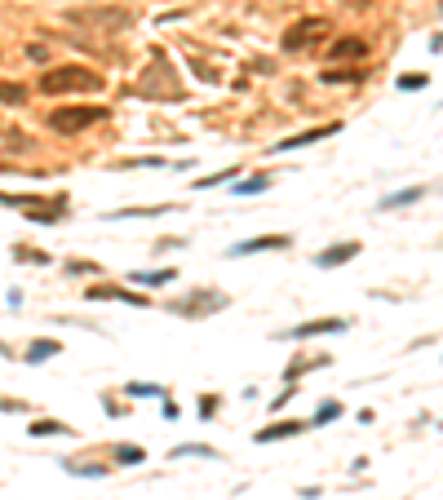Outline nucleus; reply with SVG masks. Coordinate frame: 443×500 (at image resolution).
Listing matches in <instances>:
<instances>
[{"label": "nucleus", "mask_w": 443, "mask_h": 500, "mask_svg": "<svg viewBox=\"0 0 443 500\" xmlns=\"http://www.w3.org/2000/svg\"><path fill=\"white\" fill-rule=\"evenodd\" d=\"M102 89V76L93 66H54L49 76H40V93H93Z\"/></svg>", "instance_id": "f257e3e1"}, {"label": "nucleus", "mask_w": 443, "mask_h": 500, "mask_svg": "<svg viewBox=\"0 0 443 500\" xmlns=\"http://www.w3.org/2000/svg\"><path fill=\"white\" fill-rule=\"evenodd\" d=\"M0 204H9V208H31V222H45V226H54L62 222V213H67V195H0Z\"/></svg>", "instance_id": "f03ea898"}, {"label": "nucleus", "mask_w": 443, "mask_h": 500, "mask_svg": "<svg viewBox=\"0 0 443 500\" xmlns=\"http://www.w3.org/2000/svg\"><path fill=\"white\" fill-rule=\"evenodd\" d=\"M107 115H111L107 107H62V111L49 115V129L54 133H85L89 124H102Z\"/></svg>", "instance_id": "7ed1b4c3"}, {"label": "nucleus", "mask_w": 443, "mask_h": 500, "mask_svg": "<svg viewBox=\"0 0 443 500\" xmlns=\"http://www.w3.org/2000/svg\"><path fill=\"white\" fill-rule=\"evenodd\" d=\"M350 319H310V323H297V328H288V332H275V341H306V337H328V332H346Z\"/></svg>", "instance_id": "20e7f679"}, {"label": "nucleus", "mask_w": 443, "mask_h": 500, "mask_svg": "<svg viewBox=\"0 0 443 500\" xmlns=\"http://www.w3.org/2000/svg\"><path fill=\"white\" fill-rule=\"evenodd\" d=\"M222 306H226V297H222V292H195V297H187V302H169V310H173V314H182V319H200V314L222 310Z\"/></svg>", "instance_id": "39448f33"}, {"label": "nucleus", "mask_w": 443, "mask_h": 500, "mask_svg": "<svg viewBox=\"0 0 443 500\" xmlns=\"http://www.w3.org/2000/svg\"><path fill=\"white\" fill-rule=\"evenodd\" d=\"M333 133H341V124H319V129H306V133H293V138H280L271 146V155H284V151H302V146H315L324 138H333Z\"/></svg>", "instance_id": "423d86ee"}, {"label": "nucleus", "mask_w": 443, "mask_h": 500, "mask_svg": "<svg viewBox=\"0 0 443 500\" xmlns=\"http://www.w3.org/2000/svg\"><path fill=\"white\" fill-rule=\"evenodd\" d=\"M271 248H293V235H253L226 248V257H253V253H271Z\"/></svg>", "instance_id": "0eeeda50"}, {"label": "nucleus", "mask_w": 443, "mask_h": 500, "mask_svg": "<svg viewBox=\"0 0 443 500\" xmlns=\"http://www.w3.org/2000/svg\"><path fill=\"white\" fill-rule=\"evenodd\" d=\"M364 248H359V239H346V244H333V248H324V253L315 257V266L319 270H337V266H346V261H355Z\"/></svg>", "instance_id": "6e6552de"}, {"label": "nucleus", "mask_w": 443, "mask_h": 500, "mask_svg": "<svg viewBox=\"0 0 443 500\" xmlns=\"http://www.w3.org/2000/svg\"><path fill=\"white\" fill-rule=\"evenodd\" d=\"M324 31H328L324 18H302L297 27H288V31H284V49H302L306 36H324Z\"/></svg>", "instance_id": "1a4fd4ad"}, {"label": "nucleus", "mask_w": 443, "mask_h": 500, "mask_svg": "<svg viewBox=\"0 0 443 500\" xmlns=\"http://www.w3.org/2000/svg\"><path fill=\"white\" fill-rule=\"evenodd\" d=\"M85 297H89V302H129V306H146L142 292H124V288H116V283H98V288H89Z\"/></svg>", "instance_id": "9d476101"}, {"label": "nucleus", "mask_w": 443, "mask_h": 500, "mask_svg": "<svg viewBox=\"0 0 443 500\" xmlns=\"http://www.w3.org/2000/svg\"><path fill=\"white\" fill-rule=\"evenodd\" d=\"M425 191H430V186H425V181H417V186H408V191L382 195V204H377V208H382V213H390V208H408V204H417V199H425Z\"/></svg>", "instance_id": "9b49d317"}, {"label": "nucleus", "mask_w": 443, "mask_h": 500, "mask_svg": "<svg viewBox=\"0 0 443 500\" xmlns=\"http://www.w3.org/2000/svg\"><path fill=\"white\" fill-rule=\"evenodd\" d=\"M297 434H306L302 421H275L266 429H257V443H280V439H297Z\"/></svg>", "instance_id": "f8f14e48"}, {"label": "nucleus", "mask_w": 443, "mask_h": 500, "mask_svg": "<svg viewBox=\"0 0 443 500\" xmlns=\"http://www.w3.org/2000/svg\"><path fill=\"white\" fill-rule=\"evenodd\" d=\"M364 54H368V40H359V36H341L333 49H328V58H333V62L337 58H364Z\"/></svg>", "instance_id": "ddd939ff"}, {"label": "nucleus", "mask_w": 443, "mask_h": 500, "mask_svg": "<svg viewBox=\"0 0 443 500\" xmlns=\"http://www.w3.org/2000/svg\"><path fill=\"white\" fill-rule=\"evenodd\" d=\"M27 434H31V439H54V434H71V425L54 421V416H36V421L27 425Z\"/></svg>", "instance_id": "4468645a"}, {"label": "nucleus", "mask_w": 443, "mask_h": 500, "mask_svg": "<svg viewBox=\"0 0 443 500\" xmlns=\"http://www.w3.org/2000/svg\"><path fill=\"white\" fill-rule=\"evenodd\" d=\"M54 355H62V341H54V337H40L27 345V363H49Z\"/></svg>", "instance_id": "2eb2a0df"}, {"label": "nucleus", "mask_w": 443, "mask_h": 500, "mask_svg": "<svg viewBox=\"0 0 443 500\" xmlns=\"http://www.w3.org/2000/svg\"><path fill=\"white\" fill-rule=\"evenodd\" d=\"M129 279L142 283V288H160V283H173V279H177V270H173V266H164V270H134Z\"/></svg>", "instance_id": "dca6fc26"}, {"label": "nucleus", "mask_w": 443, "mask_h": 500, "mask_svg": "<svg viewBox=\"0 0 443 500\" xmlns=\"http://www.w3.org/2000/svg\"><path fill=\"white\" fill-rule=\"evenodd\" d=\"M111 460H116V465H146V452L138 443H116V447H111Z\"/></svg>", "instance_id": "f3484780"}, {"label": "nucleus", "mask_w": 443, "mask_h": 500, "mask_svg": "<svg viewBox=\"0 0 443 500\" xmlns=\"http://www.w3.org/2000/svg\"><path fill=\"white\" fill-rule=\"evenodd\" d=\"M62 470H67L71 478H102L107 465H98V460H62Z\"/></svg>", "instance_id": "a211bd4d"}, {"label": "nucleus", "mask_w": 443, "mask_h": 500, "mask_svg": "<svg viewBox=\"0 0 443 500\" xmlns=\"http://www.w3.org/2000/svg\"><path fill=\"white\" fill-rule=\"evenodd\" d=\"M124 394H129V398H169V390L155 386V381H129Z\"/></svg>", "instance_id": "6ab92c4d"}, {"label": "nucleus", "mask_w": 443, "mask_h": 500, "mask_svg": "<svg viewBox=\"0 0 443 500\" xmlns=\"http://www.w3.org/2000/svg\"><path fill=\"white\" fill-rule=\"evenodd\" d=\"M271 181H275L271 173H253L249 181H235L231 191H235V195H261V191H271Z\"/></svg>", "instance_id": "aec40b11"}, {"label": "nucleus", "mask_w": 443, "mask_h": 500, "mask_svg": "<svg viewBox=\"0 0 443 500\" xmlns=\"http://www.w3.org/2000/svg\"><path fill=\"white\" fill-rule=\"evenodd\" d=\"M231 177H240V169L231 164V169H218V173H208V177H200V181H191L195 191H213V186H226Z\"/></svg>", "instance_id": "412c9836"}, {"label": "nucleus", "mask_w": 443, "mask_h": 500, "mask_svg": "<svg viewBox=\"0 0 443 500\" xmlns=\"http://www.w3.org/2000/svg\"><path fill=\"white\" fill-rule=\"evenodd\" d=\"M187 456H213V460H218V452H213L208 443H182V447H173V452H169V460H187Z\"/></svg>", "instance_id": "4be33fe9"}, {"label": "nucleus", "mask_w": 443, "mask_h": 500, "mask_svg": "<svg viewBox=\"0 0 443 500\" xmlns=\"http://www.w3.org/2000/svg\"><path fill=\"white\" fill-rule=\"evenodd\" d=\"M120 169H169V160H160V155H129V160H120Z\"/></svg>", "instance_id": "5701e85b"}, {"label": "nucleus", "mask_w": 443, "mask_h": 500, "mask_svg": "<svg viewBox=\"0 0 443 500\" xmlns=\"http://www.w3.org/2000/svg\"><path fill=\"white\" fill-rule=\"evenodd\" d=\"M337 416H341V403H324V407H315V425H328Z\"/></svg>", "instance_id": "b1692460"}, {"label": "nucleus", "mask_w": 443, "mask_h": 500, "mask_svg": "<svg viewBox=\"0 0 443 500\" xmlns=\"http://www.w3.org/2000/svg\"><path fill=\"white\" fill-rule=\"evenodd\" d=\"M425 85H430V76H421V71H408V76L399 80V89H408V93H413V89H425Z\"/></svg>", "instance_id": "393cba45"}, {"label": "nucleus", "mask_w": 443, "mask_h": 500, "mask_svg": "<svg viewBox=\"0 0 443 500\" xmlns=\"http://www.w3.org/2000/svg\"><path fill=\"white\" fill-rule=\"evenodd\" d=\"M328 85H350V80H364V71H324Z\"/></svg>", "instance_id": "a878e982"}, {"label": "nucleus", "mask_w": 443, "mask_h": 500, "mask_svg": "<svg viewBox=\"0 0 443 500\" xmlns=\"http://www.w3.org/2000/svg\"><path fill=\"white\" fill-rule=\"evenodd\" d=\"M27 89L23 85H0V102H23Z\"/></svg>", "instance_id": "bb28decb"}, {"label": "nucleus", "mask_w": 443, "mask_h": 500, "mask_svg": "<svg viewBox=\"0 0 443 500\" xmlns=\"http://www.w3.org/2000/svg\"><path fill=\"white\" fill-rule=\"evenodd\" d=\"M218 407H222L218 394H204V398H200V416H204V421H208V416H218Z\"/></svg>", "instance_id": "cd10ccee"}, {"label": "nucleus", "mask_w": 443, "mask_h": 500, "mask_svg": "<svg viewBox=\"0 0 443 500\" xmlns=\"http://www.w3.org/2000/svg\"><path fill=\"white\" fill-rule=\"evenodd\" d=\"M67 270H71V275H93V270H98V266H93V261H71V266H67Z\"/></svg>", "instance_id": "c85d7f7f"}]
</instances>
